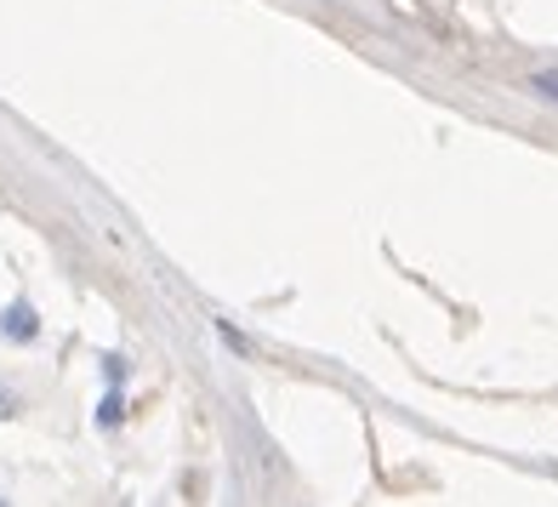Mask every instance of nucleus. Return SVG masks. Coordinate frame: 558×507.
Wrapping results in <instances>:
<instances>
[{
	"mask_svg": "<svg viewBox=\"0 0 558 507\" xmlns=\"http://www.w3.org/2000/svg\"><path fill=\"white\" fill-rule=\"evenodd\" d=\"M0 507H12V502H7V496H0Z\"/></svg>",
	"mask_w": 558,
	"mask_h": 507,
	"instance_id": "20e7f679",
	"label": "nucleus"
},
{
	"mask_svg": "<svg viewBox=\"0 0 558 507\" xmlns=\"http://www.w3.org/2000/svg\"><path fill=\"white\" fill-rule=\"evenodd\" d=\"M12 405H17L12 394H0V417H12Z\"/></svg>",
	"mask_w": 558,
	"mask_h": 507,
	"instance_id": "7ed1b4c3",
	"label": "nucleus"
},
{
	"mask_svg": "<svg viewBox=\"0 0 558 507\" xmlns=\"http://www.w3.org/2000/svg\"><path fill=\"white\" fill-rule=\"evenodd\" d=\"M97 417H104V427H114L120 422V394H109L104 405H97Z\"/></svg>",
	"mask_w": 558,
	"mask_h": 507,
	"instance_id": "f03ea898",
	"label": "nucleus"
},
{
	"mask_svg": "<svg viewBox=\"0 0 558 507\" xmlns=\"http://www.w3.org/2000/svg\"><path fill=\"white\" fill-rule=\"evenodd\" d=\"M0 331L17 337V342H29V337L40 331V325H35V309H29V302H12V309L0 314Z\"/></svg>",
	"mask_w": 558,
	"mask_h": 507,
	"instance_id": "f257e3e1",
	"label": "nucleus"
}]
</instances>
